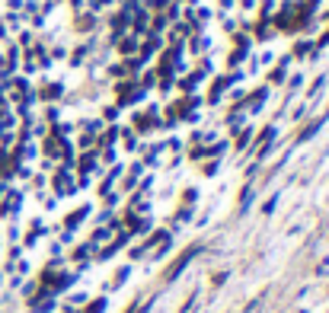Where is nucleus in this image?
I'll list each match as a JSON object with an SVG mask.
<instances>
[{
  "label": "nucleus",
  "instance_id": "f257e3e1",
  "mask_svg": "<svg viewBox=\"0 0 329 313\" xmlns=\"http://www.w3.org/2000/svg\"><path fill=\"white\" fill-rule=\"evenodd\" d=\"M96 20H99V16L96 13H77V23H74V29L77 32H90V29H96Z\"/></svg>",
  "mask_w": 329,
  "mask_h": 313
},
{
  "label": "nucleus",
  "instance_id": "f03ea898",
  "mask_svg": "<svg viewBox=\"0 0 329 313\" xmlns=\"http://www.w3.org/2000/svg\"><path fill=\"white\" fill-rule=\"evenodd\" d=\"M275 7H278L275 0H262V7H259V20H268V16L275 13Z\"/></svg>",
  "mask_w": 329,
  "mask_h": 313
},
{
  "label": "nucleus",
  "instance_id": "7ed1b4c3",
  "mask_svg": "<svg viewBox=\"0 0 329 313\" xmlns=\"http://www.w3.org/2000/svg\"><path fill=\"white\" fill-rule=\"evenodd\" d=\"M310 45H313V42H297V45H294V55H297V58H304V55H310V51H313V48H310Z\"/></svg>",
  "mask_w": 329,
  "mask_h": 313
},
{
  "label": "nucleus",
  "instance_id": "20e7f679",
  "mask_svg": "<svg viewBox=\"0 0 329 313\" xmlns=\"http://www.w3.org/2000/svg\"><path fill=\"white\" fill-rule=\"evenodd\" d=\"M218 4L224 7V10H230V7H233V4H237V0H218Z\"/></svg>",
  "mask_w": 329,
  "mask_h": 313
},
{
  "label": "nucleus",
  "instance_id": "39448f33",
  "mask_svg": "<svg viewBox=\"0 0 329 313\" xmlns=\"http://www.w3.org/2000/svg\"><path fill=\"white\" fill-rule=\"evenodd\" d=\"M304 4H310V7H316V4H319V0H304Z\"/></svg>",
  "mask_w": 329,
  "mask_h": 313
}]
</instances>
